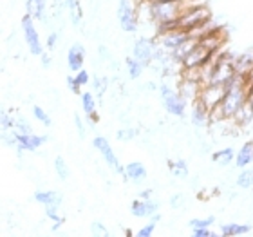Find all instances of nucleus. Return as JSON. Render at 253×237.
<instances>
[{
    "label": "nucleus",
    "instance_id": "37",
    "mask_svg": "<svg viewBox=\"0 0 253 237\" xmlns=\"http://www.w3.org/2000/svg\"><path fill=\"white\" fill-rule=\"evenodd\" d=\"M0 123H2V131H13L16 125V118H13L7 112H2V118H0Z\"/></svg>",
    "mask_w": 253,
    "mask_h": 237
},
{
    "label": "nucleus",
    "instance_id": "49",
    "mask_svg": "<svg viewBox=\"0 0 253 237\" xmlns=\"http://www.w3.org/2000/svg\"><path fill=\"white\" fill-rule=\"evenodd\" d=\"M152 194H154L152 189H145V190H141V192H139V195H137V197H141V199H150V197H152Z\"/></svg>",
    "mask_w": 253,
    "mask_h": 237
},
{
    "label": "nucleus",
    "instance_id": "3",
    "mask_svg": "<svg viewBox=\"0 0 253 237\" xmlns=\"http://www.w3.org/2000/svg\"><path fill=\"white\" fill-rule=\"evenodd\" d=\"M211 9L205 4H186L185 11L181 13V16L177 18V27L183 31H195L199 27L206 26L211 22Z\"/></svg>",
    "mask_w": 253,
    "mask_h": 237
},
{
    "label": "nucleus",
    "instance_id": "53",
    "mask_svg": "<svg viewBox=\"0 0 253 237\" xmlns=\"http://www.w3.org/2000/svg\"><path fill=\"white\" fill-rule=\"evenodd\" d=\"M248 101L252 103V107H253V87H250V89H248Z\"/></svg>",
    "mask_w": 253,
    "mask_h": 237
},
{
    "label": "nucleus",
    "instance_id": "30",
    "mask_svg": "<svg viewBox=\"0 0 253 237\" xmlns=\"http://www.w3.org/2000/svg\"><path fill=\"white\" fill-rule=\"evenodd\" d=\"M54 172H56V176L60 178V181H67L69 176H71L67 161H65L62 156H56V158H54Z\"/></svg>",
    "mask_w": 253,
    "mask_h": 237
},
{
    "label": "nucleus",
    "instance_id": "15",
    "mask_svg": "<svg viewBox=\"0 0 253 237\" xmlns=\"http://www.w3.org/2000/svg\"><path fill=\"white\" fill-rule=\"evenodd\" d=\"M85 62V47L82 44H73L67 51V67L71 73H78L80 69H84Z\"/></svg>",
    "mask_w": 253,
    "mask_h": 237
},
{
    "label": "nucleus",
    "instance_id": "24",
    "mask_svg": "<svg viewBox=\"0 0 253 237\" xmlns=\"http://www.w3.org/2000/svg\"><path fill=\"white\" fill-rule=\"evenodd\" d=\"M235 154H237V150L233 147H224V148H221V150H215V152L211 154V161L217 163L219 167H228L230 163L235 161Z\"/></svg>",
    "mask_w": 253,
    "mask_h": 237
},
{
    "label": "nucleus",
    "instance_id": "10",
    "mask_svg": "<svg viewBox=\"0 0 253 237\" xmlns=\"http://www.w3.org/2000/svg\"><path fill=\"white\" fill-rule=\"evenodd\" d=\"M226 95V87L219 84H205L199 93V100L205 103L210 111H215L221 105L222 98Z\"/></svg>",
    "mask_w": 253,
    "mask_h": 237
},
{
    "label": "nucleus",
    "instance_id": "32",
    "mask_svg": "<svg viewBox=\"0 0 253 237\" xmlns=\"http://www.w3.org/2000/svg\"><path fill=\"white\" fill-rule=\"evenodd\" d=\"M215 223V217L208 216V217H195V219H190L188 227L194 230V228H210L211 225Z\"/></svg>",
    "mask_w": 253,
    "mask_h": 237
},
{
    "label": "nucleus",
    "instance_id": "16",
    "mask_svg": "<svg viewBox=\"0 0 253 237\" xmlns=\"http://www.w3.org/2000/svg\"><path fill=\"white\" fill-rule=\"evenodd\" d=\"M203 82H195V80H186V78H179V84L175 89L179 91L181 95L185 96L188 101H195L199 98V93L203 89Z\"/></svg>",
    "mask_w": 253,
    "mask_h": 237
},
{
    "label": "nucleus",
    "instance_id": "44",
    "mask_svg": "<svg viewBox=\"0 0 253 237\" xmlns=\"http://www.w3.org/2000/svg\"><path fill=\"white\" fill-rule=\"evenodd\" d=\"M45 216H47L51 221H65V219L60 216V206H45Z\"/></svg>",
    "mask_w": 253,
    "mask_h": 237
},
{
    "label": "nucleus",
    "instance_id": "50",
    "mask_svg": "<svg viewBox=\"0 0 253 237\" xmlns=\"http://www.w3.org/2000/svg\"><path fill=\"white\" fill-rule=\"evenodd\" d=\"M244 80H246V87H248V89L250 87H253V69L246 74V76H244Z\"/></svg>",
    "mask_w": 253,
    "mask_h": 237
},
{
    "label": "nucleus",
    "instance_id": "20",
    "mask_svg": "<svg viewBox=\"0 0 253 237\" xmlns=\"http://www.w3.org/2000/svg\"><path fill=\"white\" fill-rule=\"evenodd\" d=\"M233 67H235V73L246 76L253 69V49H248V51L237 54L233 58Z\"/></svg>",
    "mask_w": 253,
    "mask_h": 237
},
{
    "label": "nucleus",
    "instance_id": "31",
    "mask_svg": "<svg viewBox=\"0 0 253 237\" xmlns=\"http://www.w3.org/2000/svg\"><path fill=\"white\" fill-rule=\"evenodd\" d=\"M137 134H139V131L137 129H134V127L126 125L123 127V129H120V131L116 132V138L120 140V142H132V140H136Z\"/></svg>",
    "mask_w": 253,
    "mask_h": 237
},
{
    "label": "nucleus",
    "instance_id": "43",
    "mask_svg": "<svg viewBox=\"0 0 253 237\" xmlns=\"http://www.w3.org/2000/svg\"><path fill=\"white\" fill-rule=\"evenodd\" d=\"M65 82H67V87L71 93H74V95H78V96L82 95V85L76 82V76H74V74H69Z\"/></svg>",
    "mask_w": 253,
    "mask_h": 237
},
{
    "label": "nucleus",
    "instance_id": "45",
    "mask_svg": "<svg viewBox=\"0 0 253 237\" xmlns=\"http://www.w3.org/2000/svg\"><path fill=\"white\" fill-rule=\"evenodd\" d=\"M74 76H76V82H78L82 87L90 84V74H89V71H85V69H80L78 73H74Z\"/></svg>",
    "mask_w": 253,
    "mask_h": 237
},
{
    "label": "nucleus",
    "instance_id": "51",
    "mask_svg": "<svg viewBox=\"0 0 253 237\" xmlns=\"http://www.w3.org/2000/svg\"><path fill=\"white\" fill-rule=\"evenodd\" d=\"M62 225H63V221H53V227H51V230H53V232H58L60 228H62Z\"/></svg>",
    "mask_w": 253,
    "mask_h": 237
},
{
    "label": "nucleus",
    "instance_id": "17",
    "mask_svg": "<svg viewBox=\"0 0 253 237\" xmlns=\"http://www.w3.org/2000/svg\"><path fill=\"white\" fill-rule=\"evenodd\" d=\"M26 13L35 20L47 24V0H26Z\"/></svg>",
    "mask_w": 253,
    "mask_h": 237
},
{
    "label": "nucleus",
    "instance_id": "7",
    "mask_svg": "<svg viewBox=\"0 0 253 237\" xmlns=\"http://www.w3.org/2000/svg\"><path fill=\"white\" fill-rule=\"evenodd\" d=\"M20 24H22V33H24V40H26L29 53L33 56H42L43 46H42V40H40V33H38L37 26H35V18L26 13V15L22 16Z\"/></svg>",
    "mask_w": 253,
    "mask_h": 237
},
{
    "label": "nucleus",
    "instance_id": "5",
    "mask_svg": "<svg viewBox=\"0 0 253 237\" xmlns=\"http://www.w3.org/2000/svg\"><path fill=\"white\" fill-rule=\"evenodd\" d=\"M118 22L125 33H136L139 29V7L136 0H120L118 2Z\"/></svg>",
    "mask_w": 253,
    "mask_h": 237
},
{
    "label": "nucleus",
    "instance_id": "27",
    "mask_svg": "<svg viewBox=\"0 0 253 237\" xmlns=\"http://www.w3.org/2000/svg\"><path fill=\"white\" fill-rule=\"evenodd\" d=\"M169 169H170V174L174 176V178L177 179H186L190 174L188 170V163H186L185 159H172V161H169Z\"/></svg>",
    "mask_w": 253,
    "mask_h": 237
},
{
    "label": "nucleus",
    "instance_id": "28",
    "mask_svg": "<svg viewBox=\"0 0 253 237\" xmlns=\"http://www.w3.org/2000/svg\"><path fill=\"white\" fill-rule=\"evenodd\" d=\"M235 185L243 190L253 189V169H241L237 179H235Z\"/></svg>",
    "mask_w": 253,
    "mask_h": 237
},
{
    "label": "nucleus",
    "instance_id": "54",
    "mask_svg": "<svg viewBox=\"0 0 253 237\" xmlns=\"http://www.w3.org/2000/svg\"><path fill=\"white\" fill-rule=\"evenodd\" d=\"M159 219H161V214H158V212H156L154 216H150V221H156V223H158Z\"/></svg>",
    "mask_w": 253,
    "mask_h": 237
},
{
    "label": "nucleus",
    "instance_id": "6",
    "mask_svg": "<svg viewBox=\"0 0 253 237\" xmlns=\"http://www.w3.org/2000/svg\"><path fill=\"white\" fill-rule=\"evenodd\" d=\"M158 47H159V40L156 35L154 37H139L134 42V46H132V56L136 60H139L145 67H148L154 62V58H156Z\"/></svg>",
    "mask_w": 253,
    "mask_h": 237
},
{
    "label": "nucleus",
    "instance_id": "55",
    "mask_svg": "<svg viewBox=\"0 0 253 237\" xmlns=\"http://www.w3.org/2000/svg\"><path fill=\"white\" fill-rule=\"evenodd\" d=\"M125 236L126 237H132V236H134V232H132L130 228H126V230H125Z\"/></svg>",
    "mask_w": 253,
    "mask_h": 237
},
{
    "label": "nucleus",
    "instance_id": "29",
    "mask_svg": "<svg viewBox=\"0 0 253 237\" xmlns=\"http://www.w3.org/2000/svg\"><path fill=\"white\" fill-rule=\"evenodd\" d=\"M80 100H82V109H84V112L87 116H92V114L98 112L96 111V98L92 93H82Z\"/></svg>",
    "mask_w": 253,
    "mask_h": 237
},
{
    "label": "nucleus",
    "instance_id": "19",
    "mask_svg": "<svg viewBox=\"0 0 253 237\" xmlns=\"http://www.w3.org/2000/svg\"><path fill=\"white\" fill-rule=\"evenodd\" d=\"M235 167L237 169H246L248 165L253 163V140L243 143V147L239 148L237 154H235Z\"/></svg>",
    "mask_w": 253,
    "mask_h": 237
},
{
    "label": "nucleus",
    "instance_id": "25",
    "mask_svg": "<svg viewBox=\"0 0 253 237\" xmlns=\"http://www.w3.org/2000/svg\"><path fill=\"white\" fill-rule=\"evenodd\" d=\"M233 121H235V125L237 127H246L253 121V107L248 100H246V103L239 109L237 114L233 116Z\"/></svg>",
    "mask_w": 253,
    "mask_h": 237
},
{
    "label": "nucleus",
    "instance_id": "14",
    "mask_svg": "<svg viewBox=\"0 0 253 237\" xmlns=\"http://www.w3.org/2000/svg\"><path fill=\"white\" fill-rule=\"evenodd\" d=\"M190 121L192 125L197 129H203L210 123V109L197 98L195 101H192V111H190Z\"/></svg>",
    "mask_w": 253,
    "mask_h": 237
},
{
    "label": "nucleus",
    "instance_id": "26",
    "mask_svg": "<svg viewBox=\"0 0 253 237\" xmlns=\"http://www.w3.org/2000/svg\"><path fill=\"white\" fill-rule=\"evenodd\" d=\"M125 67H126V74H128V78H130V80L141 78L143 71H145V65H143L139 60L134 58L132 54L125 58Z\"/></svg>",
    "mask_w": 253,
    "mask_h": 237
},
{
    "label": "nucleus",
    "instance_id": "36",
    "mask_svg": "<svg viewBox=\"0 0 253 237\" xmlns=\"http://www.w3.org/2000/svg\"><path fill=\"white\" fill-rule=\"evenodd\" d=\"M2 142H4V145H7V147H16L18 134L15 132V129H13V131H2Z\"/></svg>",
    "mask_w": 253,
    "mask_h": 237
},
{
    "label": "nucleus",
    "instance_id": "1",
    "mask_svg": "<svg viewBox=\"0 0 253 237\" xmlns=\"http://www.w3.org/2000/svg\"><path fill=\"white\" fill-rule=\"evenodd\" d=\"M248 100V87L246 85H235L226 89V95L222 98L221 105L215 111H210V123L213 121H228L233 120L237 111Z\"/></svg>",
    "mask_w": 253,
    "mask_h": 237
},
{
    "label": "nucleus",
    "instance_id": "22",
    "mask_svg": "<svg viewBox=\"0 0 253 237\" xmlns=\"http://www.w3.org/2000/svg\"><path fill=\"white\" fill-rule=\"evenodd\" d=\"M252 232V225L248 223H224L221 227V236L224 237H239Z\"/></svg>",
    "mask_w": 253,
    "mask_h": 237
},
{
    "label": "nucleus",
    "instance_id": "39",
    "mask_svg": "<svg viewBox=\"0 0 253 237\" xmlns=\"http://www.w3.org/2000/svg\"><path fill=\"white\" fill-rule=\"evenodd\" d=\"M156 225H158L156 221H148L145 227H141L139 230H137L136 236L137 237H152L154 232H156Z\"/></svg>",
    "mask_w": 253,
    "mask_h": 237
},
{
    "label": "nucleus",
    "instance_id": "52",
    "mask_svg": "<svg viewBox=\"0 0 253 237\" xmlns=\"http://www.w3.org/2000/svg\"><path fill=\"white\" fill-rule=\"evenodd\" d=\"M145 89H147V91H156V89H159V87L154 84V82H148V84L145 85Z\"/></svg>",
    "mask_w": 253,
    "mask_h": 237
},
{
    "label": "nucleus",
    "instance_id": "33",
    "mask_svg": "<svg viewBox=\"0 0 253 237\" xmlns=\"http://www.w3.org/2000/svg\"><path fill=\"white\" fill-rule=\"evenodd\" d=\"M33 116L37 118V120L40 121L43 127H51V125H53V120H51V116L47 114V111H43L40 105L33 107Z\"/></svg>",
    "mask_w": 253,
    "mask_h": 237
},
{
    "label": "nucleus",
    "instance_id": "41",
    "mask_svg": "<svg viewBox=\"0 0 253 237\" xmlns=\"http://www.w3.org/2000/svg\"><path fill=\"white\" fill-rule=\"evenodd\" d=\"M74 127H76V132H78L80 140H85V136H87V129H85V123L80 114H74Z\"/></svg>",
    "mask_w": 253,
    "mask_h": 237
},
{
    "label": "nucleus",
    "instance_id": "13",
    "mask_svg": "<svg viewBox=\"0 0 253 237\" xmlns=\"http://www.w3.org/2000/svg\"><path fill=\"white\" fill-rule=\"evenodd\" d=\"M158 210H159V203L158 201H154L152 197H150V199H141V197H137V199H134L130 203V212L134 217H141V219H145V217L154 216Z\"/></svg>",
    "mask_w": 253,
    "mask_h": 237
},
{
    "label": "nucleus",
    "instance_id": "11",
    "mask_svg": "<svg viewBox=\"0 0 253 237\" xmlns=\"http://www.w3.org/2000/svg\"><path fill=\"white\" fill-rule=\"evenodd\" d=\"M190 38V33L188 31H183L179 27H175V29H170V31L163 33V35H158V40H159V46L165 47L167 51H175V49L183 46Z\"/></svg>",
    "mask_w": 253,
    "mask_h": 237
},
{
    "label": "nucleus",
    "instance_id": "48",
    "mask_svg": "<svg viewBox=\"0 0 253 237\" xmlns=\"http://www.w3.org/2000/svg\"><path fill=\"white\" fill-rule=\"evenodd\" d=\"M40 60H42V67L49 69L51 67V63H53V58H51V54L49 53H43L42 56H40Z\"/></svg>",
    "mask_w": 253,
    "mask_h": 237
},
{
    "label": "nucleus",
    "instance_id": "18",
    "mask_svg": "<svg viewBox=\"0 0 253 237\" xmlns=\"http://www.w3.org/2000/svg\"><path fill=\"white\" fill-rule=\"evenodd\" d=\"M123 178L126 181H132V183H141L147 179V167L141 163V161H130V163L125 165V174Z\"/></svg>",
    "mask_w": 253,
    "mask_h": 237
},
{
    "label": "nucleus",
    "instance_id": "42",
    "mask_svg": "<svg viewBox=\"0 0 253 237\" xmlns=\"http://www.w3.org/2000/svg\"><path fill=\"white\" fill-rule=\"evenodd\" d=\"M98 60L100 62H112V53L109 51L105 44H100L98 46Z\"/></svg>",
    "mask_w": 253,
    "mask_h": 237
},
{
    "label": "nucleus",
    "instance_id": "9",
    "mask_svg": "<svg viewBox=\"0 0 253 237\" xmlns=\"http://www.w3.org/2000/svg\"><path fill=\"white\" fill-rule=\"evenodd\" d=\"M92 145H94L96 150L101 154V158H103V161L109 165V169L114 170L116 174H122V176L125 174V167L120 163V159H118L116 152L112 150L111 143H109V140H107V138L96 136L94 140H92Z\"/></svg>",
    "mask_w": 253,
    "mask_h": 237
},
{
    "label": "nucleus",
    "instance_id": "12",
    "mask_svg": "<svg viewBox=\"0 0 253 237\" xmlns=\"http://www.w3.org/2000/svg\"><path fill=\"white\" fill-rule=\"evenodd\" d=\"M49 136L42 134V136H38V134H18V143H16V150L18 154L22 152H35L37 148H40L43 143L47 142Z\"/></svg>",
    "mask_w": 253,
    "mask_h": 237
},
{
    "label": "nucleus",
    "instance_id": "38",
    "mask_svg": "<svg viewBox=\"0 0 253 237\" xmlns=\"http://www.w3.org/2000/svg\"><path fill=\"white\" fill-rule=\"evenodd\" d=\"M107 85H109V82H107L105 78H101V76L96 74V78L92 80V89H94V93H98V96H103Z\"/></svg>",
    "mask_w": 253,
    "mask_h": 237
},
{
    "label": "nucleus",
    "instance_id": "40",
    "mask_svg": "<svg viewBox=\"0 0 253 237\" xmlns=\"http://www.w3.org/2000/svg\"><path fill=\"white\" fill-rule=\"evenodd\" d=\"M186 203V195L185 194H175L170 197V208H174V210H179L183 208Z\"/></svg>",
    "mask_w": 253,
    "mask_h": 237
},
{
    "label": "nucleus",
    "instance_id": "46",
    "mask_svg": "<svg viewBox=\"0 0 253 237\" xmlns=\"http://www.w3.org/2000/svg\"><path fill=\"white\" fill-rule=\"evenodd\" d=\"M45 46H47L49 51H54V49H56V46H58V33H56V31L49 33L47 40H45Z\"/></svg>",
    "mask_w": 253,
    "mask_h": 237
},
{
    "label": "nucleus",
    "instance_id": "2",
    "mask_svg": "<svg viewBox=\"0 0 253 237\" xmlns=\"http://www.w3.org/2000/svg\"><path fill=\"white\" fill-rule=\"evenodd\" d=\"M233 54L226 53V51H219L215 54L213 62L208 67L203 69V80L205 84H219L224 85L228 80L235 74V67H233Z\"/></svg>",
    "mask_w": 253,
    "mask_h": 237
},
{
    "label": "nucleus",
    "instance_id": "34",
    "mask_svg": "<svg viewBox=\"0 0 253 237\" xmlns=\"http://www.w3.org/2000/svg\"><path fill=\"white\" fill-rule=\"evenodd\" d=\"M15 132H16V134H31V132H33L31 123H29V121H27L26 118L18 116V118H16Z\"/></svg>",
    "mask_w": 253,
    "mask_h": 237
},
{
    "label": "nucleus",
    "instance_id": "4",
    "mask_svg": "<svg viewBox=\"0 0 253 237\" xmlns=\"http://www.w3.org/2000/svg\"><path fill=\"white\" fill-rule=\"evenodd\" d=\"M159 98H161L165 111L169 112L170 116H175V118L185 116V111L186 107H188V100L177 89L170 87V84L159 85Z\"/></svg>",
    "mask_w": 253,
    "mask_h": 237
},
{
    "label": "nucleus",
    "instance_id": "35",
    "mask_svg": "<svg viewBox=\"0 0 253 237\" xmlns=\"http://www.w3.org/2000/svg\"><path fill=\"white\" fill-rule=\"evenodd\" d=\"M90 234H92V236H100V237L111 236V232L107 230V227L101 221H92V223H90Z\"/></svg>",
    "mask_w": 253,
    "mask_h": 237
},
{
    "label": "nucleus",
    "instance_id": "8",
    "mask_svg": "<svg viewBox=\"0 0 253 237\" xmlns=\"http://www.w3.org/2000/svg\"><path fill=\"white\" fill-rule=\"evenodd\" d=\"M217 53H211L206 47H203L201 44H197L192 51L185 56V60L181 62V71H188V69H205L208 67L213 58H215Z\"/></svg>",
    "mask_w": 253,
    "mask_h": 237
},
{
    "label": "nucleus",
    "instance_id": "47",
    "mask_svg": "<svg viewBox=\"0 0 253 237\" xmlns=\"http://www.w3.org/2000/svg\"><path fill=\"white\" fill-rule=\"evenodd\" d=\"M192 236L194 237H211L213 232H211L210 228H194V230H192Z\"/></svg>",
    "mask_w": 253,
    "mask_h": 237
},
{
    "label": "nucleus",
    "instance_id": "23",
    "mask_svg": "<svg viewBox=\"0 0 253 237\" xmlns=\"http://www.w3.org/2000/svg\"><path fill=\"white\" fill-rule=\"evenodd\" d=\"M65 7L69 11V18L73 27L80 29L82 20H84V9H82V0H65Z\"/></svg>",
    "mask_w": 253,
    "mask_h": 237
},
{
    "label": "nucleus",
    "instance_id": "21",
    "mask_svg": "<svg viewBox=\"0 0 253 237\" xmlns=\"http://www.w3.org/2000/svg\"><path fill=\"white\" fill-rule=\"evenodd\" d=\"M35 201L42 203L43 206H60L62 205V194L56 190H37Z\"/></svg>",
    "mask_w": 253,
    "mask_h": 237
}]
</instances>
